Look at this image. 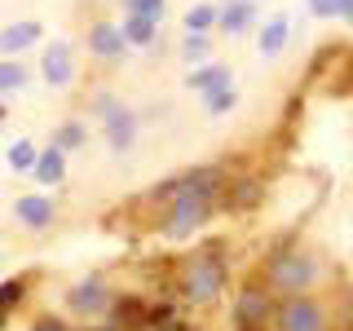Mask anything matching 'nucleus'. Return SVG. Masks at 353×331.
Masks as SVG:
<instances>
[{"mask_svg":"<svg viewBox=\"0 0 353 331\" xmlns=\"http://www.w3.org/2000/svg\"><path fill=\"white\" fill-rule=\"evenodd\" d=\"M340 22H353V0H340V14H336Z\"/></svg>","mask_w":353,"mask_h":331,"instance_id":"27","label":"nucleus"},{"mask_svg":"<svg viewBox=\"0 0 353 331\" xmlns=\"http://www.w3.org/2000/svg\"><path fill=\"white\" fill-rule=\"evenodd\" d=\"M31 177H36L40 185H62L66 181V154L58 146H44L40 159H36V168H31Z\"/></svg>","mask_w":353,"mask_h":331,"instance_id":"14","label":"nucleus"},{"mask_svg":"<svg viewBox=\"0 0 353 331\" xmlns=\"http://www.w3.org/2000/svg\"><path fill=\"white\" fill-rule=\"evenodd\" d=\"M97 115H102L110 150H115V154L132 150V141H137V115H132L124 102H115V97H97Z\"/></svg>","mask_w":353,"mask_h":331,"instance_id":"3","label":"nucleus"},{"mask_svg":"<svg viewBox=\"0 0 353 331\" xmlns=\"http://www.w3.org/2000/svg\"><path fill=\"white\" fill-rule=\"evenodd\" d=\"M252 18H256V0H225V5H221L216 27L225 31V36H239V31L252 27Z\"/></svg>","mask_w":353,"mask_h":331,"instance_id":"12","label":"nucleus"},{"mask_svg":"<svg viewBox=\"0 0 353 331\" xmlns=\"http://www.w3.org/2000/svg\"><path fill=\"white\" fill-rule=\"evenodd\" d=\"M234 106H239L234 88H225V93H208V115H230Z\"/></svg>","mask_w":353,"mask_h":331,"instance_id":"24","label":"nucleus"},{"mask_svg":"<svg viewBox=\"0 0 353 331\" xmlns=\"http://www.w3.org/2000/svg\"><path fill=\"white\" fill-rule=\"evenodd\" d=\"M309 5V18H336L340 14V0H305Z\"/></svg>","mask_w":353,"mask_h":331,"instance_id":"25","label":"nucleus"},{"mask_svg":"<svg viewBox=\"0 0 353 331\" xmlns=\"http://www.w3.org/2000/svg\"><path fill=\"white\" fill-rule=\"evenodd\" d=\"M88 53H93V58H102V62H115V58H124L128 53V40H124V31H119V22H93V27H88Z\"/></svg>","mask_w":353,"mask_h":331,"instance_id":"7","label":"nucleus"},{"mask_svg":"<svg viewBox=\"0 0 353 331\" xmlns=\"http://www.w3.org/2000/svg\"><path fill=\"white\" fill-rule=\"evenodd\" d=\"M36 40H44V27L36 18H22V22H9V27H0V58H18L22 49H31Z\"/></svg>","mask_w":353,"mask_h":331,"instance_id":"9","label":"nucleus"},{"mask_svg":"<svg viewBox=\"0 0 353 331\" xmlns=\"http://www.w3.org/2000/svg\"><path fill=\"white\" fill-rule=\"evenodd\" d=\"M265 314H270V301H265V292L248 287V292L239 296V305H234V323H239V331L261 327V318H265Z\"/></svg>","mask_w":353,"mask_h":331,"instance_id":"13","label":"nucleus"},{"mask_svg":"<svg viewBox=\"0 0 353 331\" xmlns=\"http://www.w3.org/2000/svg\"><path fill=\"white\" fill-rule=\"evenodd\" d=\"M84 141H88V128L80 124V119H66V124H58V132H53L49 146H58L62 154H71V150H80Z\"/></svg>","mask_w":353,"mask_h":331,"instance_id":"20","label":"nucleus"},{"mask_svg":"<svg viewBox=\"0 0 353 331\" xmlns=\"http://www.w3.org/2000/svg\"><path fill=\"white\" fill-rule=\"evenodd\" d=\"M14 217L27 230H49L53 217H58V208H53V199L44 194V190H36V194H18L14 199Z\"/></svg>","mask_w":353,"mask_h":331,"instance_id":"8","label":"nucleus"},{"mask_svg":"<svg viewBox=\"0 0 353 331\" xmlns=\"http://www.w3.org/2000/svg\"><path fill=\"white\" fill-rule=\"evenodd\" d=\"M256 199H261V185L252 181V177H234V181H225V190H221V203L234 208V212L239 208H252Z\"/></svg>","mask_w":353,"mask_h":331,"instance_id":"17","label":"nucleus"},{"mask_svg":"<svg viewBox=\"0 0 353 331\" xmlns=\"http://www.w3.org/2000/svg\"><path fill=\"white\" fill-rule=\"evenodd\" d=\"M106 305H110V287L102 274H88V279H80L66 292V309L71 314H80V318H97V314H106Z\"/></svg>","mask_w":353,"mask_h":331,"instance_id":"5","label":"nucleus"},{"mask_svg":"<svg viewBox=\"0 0 353 331\" xmlns=\"http://www.w3.org/2000/svg\"><path fill=\"white\" fill-rule=\"evenodd\" d=\"M36 159H40L36 141H27V137L9 141V150H5V163H9L14 172H31V168H36Z\"/></svg>","mask_w":353,"mask_h":331,"instance_id":"18","label":"nucleus"},{"mask_svg":"<svg viewBox=\"0 0 353 331\" xmlns=\"http://www.w3.org/2000/svg\"><path fill=\"white\" fill-rule=\"evenodd\" d=\"M185 88H194V93H225V88H234V71H230L225 62H212V66H199V71L185 75Z\"/></svg>","mask_w":353,"mask_h":331,"instance_id":"10","label":"nucleus"},{"mask_svg":"<svg viewBox=\"0 0 353 331\" xmlns=\"http://www.w3.org/2000/svg\"><path fill=\"white\" fill-rule=\"evenodd\" d=\"M31 331H71V327H66L58 314H40L36 323H31Z\"/></svg>","mask_w":353,"mask_h":331,"instance_id":"26","label":"nucleus"},{"mask_svg":"<svg viewBox=\"0 0 353 331\" xmlns=\"http://www.w3.org/2000/svg\"><path fill=\"white\" fill-rule=\"evenodd\" d=\"M18 88H27V66L22 62H0V93H18Z\"/></svg>","mask_w":353,"mask_h":331,"instance_id":"21","label":"nucleus"},{"mask_svg":"<svg viewBox=\"0 0 353 331\" xmlns=\"http://www.w3.org/2000/svg\"><path fill=\"white\" fill-rule=\"evenodd\" d=\"M216 18H221V5H212V0H199V5L185 9L181 31H185V36H208V31L216 27Z\"/></svg>","mask_w":353,"mask_h":331,"instance_id":"15","label":"nucleus"},{"mask_svg":"<svg viewBox=\"0 0 353 331\" xmlns=\"http://www.w3.org/2000/svg\"><path fill=\"white\" fill-rule=\"evenodd\" d=\"M119 31H124L128 49H150V44L159 40V22H150V18H137V14H128L124 22H119Z\"/></svg>","mask_w":353,"mask_h":331,"instance_id":"16","label":"nucleus"},{"mask_svg":"<svg viewBox=\"0 0 353 331\" xmlns=\"http://www.w3.org/2000/svg\"><path fill=\"white\" fill-rule=\"evenodd\" d=\"M208 53H212V36H185L181 31V62H203Z\"/></svg>","mask_w":353,"mask_h":331,"instance_id":"22","label":"nucleus"},{"mask_svg":"<svg viewBox=\"0 0 353 331\" xmlns=\"http://www.w3.org/2000/svg\"><path fill=\"white\" fill-rule=\"evenodd\" d=\"M225 287V248L221 243H208L185 257L181 279H176V292H181L185 305H212Z\"/></svg>","mask_w":353,"mask_h":331,"instance_id":"1","label":"nucleus"},{"mask_svg":"<svg viewBox=\"0 0 353 331\" xmlns=\"http://www.w3.org/2000/svg\"><path fill=\"white\" fill-rule=\"evenodd\" d=\"M287 40H292V18H287V14H274V18L256 31V49H261V58H279V53L287 49Z\"/></svg>","mask_w":353,"mask_h":331,"instance_id":"11","label":"nucleus"},{"mask_svg":"<svg viewBox=\"0 0 353 331\" xmlns=\"http://www.w3.org/2000/svg\"><path fill=\"white\" fill-rule=\"evenodd\" d=\"M124 9H128V14H137V18L159 22V18H163V9H168V0H124Z\"/></svg>","mask_w":353,"mask_h":331,"instance_id":"23","label":"nucleus"},{"mask_svg":"<svg viewBox=\"0 0 353 331\" xmlns=\"http://www.w3.org/2000/svg\"><path fill=\"white\" fill-rule=\"evenodd\" d=\"M265 279H270L274 292H287V301H292V296H305V287H314L318 261L309 257V252H301V248H283V252L270 257V265H265Z\"/></svg>","mask_w":353,"mask_h":331,"instance_id":"2","label":"nucleus"},{"mask_svg":"<svg viewBox=\"0 0 353 331\" xmlns=\"http://www.w3.org/2000/svg\"><path fill=\"white\" fill-rule=\"evenodd\" d=\"M22 296H27V279H22V274H14V279L0 283V327H5L9 314L22 305Z\"/></svg>","mask_w":353,"mask_h":331,"instance_id":"19","label":"nucleus"},{"mask_svg":"<svg viewBox=\"0 0 353 331\" xmlns=\"http://www.w3.org/2000/svg\"><path fill=\"white\" fill-rule=\"evenodd\" d=\"M279 331H327V309L314 296H292L279 309Z\"/></svg>","mask_w":353,"mask_h":331,"instance_id":"6","label":"nucleus"},{"mask_svg":"<svg viewBox=\"0 0 353 331\" xmlns=\"http://www.w3.org/2000/svg\"><path fill=\"white\" fill-rule=\"evenodd\" d=\"M40 75L49 88H71L75 80V44L71 40H49L40 49Z\"/></svg>","mask_w":353,"mask_h":331,"instance_id":"4","label":"nucleus"}]
</instances>
